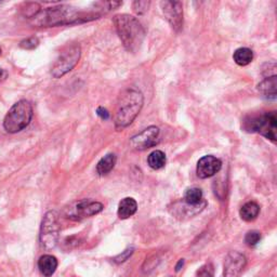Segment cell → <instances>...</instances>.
<instances>
[{"mask_svg": "<svg viewBox=\"0 0 277 277\" xmlns=\"http://www.w3.org/2000/svg\"><path fill=\"white\" fill-rule=\"evenodd\" d=\"M100 14L92 12H83L76 10L70 6H59L48 8L44 11L39 12L34 19V24L43 27H52L67 24H75V23L88 22L98 19Z\"/></svg>", "mask_w": 277, "mask_h": 277, "instance_id": "cell-1", "label": "cell"}, {"mask_svg": "<svg viewBox=\"0 0 277 277\" xmlns=\"http://www.w3.org/2000/svg\"><path fill=\"white\" fill-rule=\"evenodd\" d=\"M144 98L137 89H126L122 92L117 101L114 124L117 130H123L132 124L140 114L143 106Z\"/></svg>", "mask_w": 277, "mask_h": 277, "instance_id": "cell-2", "label": "cell"}, {"mask_svg": "<svg viewBox=\"0 0 277 277\" xmlns=\"http://www.w3.org/2000/svg\"><path fill=\"white\" fill-rule=\"evenodd\" d=\"M113 21L125 48L129 52H137L145 36L141 23L129 14H117Z\"/></svg>", "mask_w": 277, "mask_h": 277, "instance_id": "cell-3", "label": "cell"}, {"mask_svg": "<svg viewBox=\"0 0 277 277\" xmlns=\"http://www.w3.org/2000/svg\"><path fill=\"white\" fill-rule=\"evenodd\" d=\"M34 110L31 103L21 100L12 105L4 120V128L8 133H18L24 130L30 124Z\"/></svg>", "mask_w": 277, "mask_h": 277, "instance_id": "cell-4", "label": "cell"}, {"mask_svg": "<svg viewBox=\"0 0 277 277\" xmlns=\"http://www.w3.org/2000/svg\"><path fill=\"white\" fill-rule=\"evenodd\" d=\"M244 129L248 132L260 133L261 136L275 142L277 130L276 112H267L258 116L247 117L244 122Z\"/></svg>", "mask_w": 277, "mask_h": 277, "instance_id": "cell-5", "label": "cell"}, {"mask_svg": "<svg viewBox=\"0 0 277 277\" xmlns=\"http://www.w3.org/2000/svg\"><path fill=\"white\" fill-rule=\"evenodd\" d=\"M82 54V49L79 45L68 46L63 50L58 60L55 61L51 68V75L54 78H61L70 72L79 62Z\"/></svg>", "mask_w": 277, "mask_h": 277, "instance_id": "cell-6", "label": "cell"}, {"mask_svg": "<svg viewBox=\"0 0 277 277\" xmlns=\"http://www.w3.org/2000/svg\"><path fill=\"white\" fill-rule=\"evenodd\" d=\"M60 226L58 223V213L55 211L47 212L41 227V244L42 247L50 250L58 244Z\"/></svg>", "mask_w": 277, "mask_h": 277, "instance_id": "cell-7", "label": "cell"}, {"mask_svg": "<svg viewBox=\"0 0 277 277\" xmlns=\"http://www.w3.org/2000/svg\"><path fill=\"white\" fill-rule=\"evenodd\" d=\"M103 210V205L99 202L88 200L79 201L66 209V217L72 220H82L96 216Z\"/></svg>", "mask_w": 277, "mask_h": 277, "instance_id": "cell-8", "label": "cell"}, {"mask_svg": "<svg viewBox=\"0 0 277 277\" xmlns=\"http://www.w3.org/2000/svg\"><path fill=\"white\" fill-rule=\"evenodd\" d=\"M158 138H160V128L156 126H151L138 133L137 136L132 137L130 144L138 151H144V149L155 146L158 143Z\"/></svg>", "mask_w": 277, "mask_h": 277, "instance_id": "cell-9", "label": "cell"}, {"mask_svg": "<svg viewBox=\"0 0 277 277\" xmlns=\"http://www.w3.org/2000/svg\"><path fill=\"white\" fill-rule=\"evenodd\" d=\"M162 10L171 27L179 31L183 25V7L179 2H162Z\"/></svg>", "mask_w": 277, "mask_h": 277, "instance_id": "cell-10", "label": "cell"}, {"mask_svg": "<svg viewBox=\"0 0 277 277\" xmlns=\"http://www.w3.org/2000/svg\"><path fill=\"white\" fill-rule=\"evenodd\" d=\"M222 167V162L215 156H204L197 163L196 172L201 179H207L218 173Z\"/></svg>", "mask_w": 277, "mask_h": 277, "instance_id": "cell-11", "label": "cell"}, {"mask_svg": "<svg viewBox=\"0 0 277 277\" xmlns=\"http://www.w3.org/2000/svg\"><path fill=\"white\" fill-rule=\"evenodd\" d=\"M245 265H246V258L242 253L237 251L228 253L224 263V277H240Z\"/></svg>", "mask_w": 277, "mask_h": 277, "instance_id": "cell-12", "label": "cell"}, {"mask_svg": "<svg viewBox=\"0 0 277 277\" xmlns=\"http://www.w3.org/2000/svg\"><path fill=\"white\" fill-rule=\"evenodd\" d=\"M138 210V204L131 197H126L118 205L117 215L122 220L132 217Z\"/></svg>", "mask_w": 277, "mask_h": 277, "instance_id": "cell-13", "label": "cell"}, {"mask_svg": "<svg viewBox=\"0 0 277 277\" xmlns=\"http://www.w3.org/2000/svg\"><path fill=\"white\" fill-rule=\"evenodd\" d=\"M58 260L51 255H45L38 260V268L45 276H51L57 271Z\"/></svg>", "mask_w": 277, "mask_h": 277, "instance_id": "cell-14", "label": "cell"}, {"mask_svg": "<svg viewBox=\"0 0 277 277\" xmlns=\"http://www.w3.org/2000/svg\"><path fill=\"white\" fill-rule=\"evenodd\" d=\"M276 87H277L276 76H271V77L266 78L265 81H263L261 84H259L258 90L261 93H262L264 97H266L267 99L275 100V98H276Z\"/></svg>", "mask_w": 277, "mask_h": 277, "instance_id": "cell-15", "label": "cell"}, {"mask_svg": "<svg viewBox=\"0 0 277 277\" xmlns=\"http://www.w3.org/2000/svg\"><path fill=\"white\" fill-rule=\"evenodd\" d=\"M116 165V155L107 154L97 165V172L99 176H106L107 173L112 171Z\"/></svg>", "mask_w": 277, "mask_h": 277, "instance_id": "cell-16", "label": "cell"}, {"mask_svg": "<svg viewBox=\"0 0 277 277\" xmlns=\"http://www.w3.org/2000/svg\"><path fill=\"white\" fill-rule=\"evenodd\" d=\"M259 212H260L259 205L256 204L255 202H249L243 206L240 211V215L244 221L250 222V221H253L259 216Z\"/></svg>", "mask_w": 277, "mask_h": 277, "instance_id": "cell-17", "label": "cell"}, {"mask_svg": "<svg viewBox=\"0 0 277 277\" xmlns=\"http://www.w3.org/2000/svg\"><path fill=\"white\" fill-rule=\"evenodd\" d=\"M233 60L237 65L247 66L253 60V52L249 48H239L233 54Z\"/></svg>", "mask_w": 277, "mask_h": 277, "instance_id": "cell-18", "label": "cell"}, {"mask_svg": "<svg viewBox=\"0 0 277 277\" xmlns=\"http://www.w3.org/2000/svg\"><path fill=\"white\" fill-rule=\"evenodd\" d=\"M147 163L152 169H162L166 165V155L162 151H154L148 155Z\"/></svg>", "mask_w": 277, "mask_h": 277, "instance_id": "cell-19", "label": "cell"}, {"mask_svg": "<svg viewBox=\"0 0 277 277\" xmlns=\"http://www.w3.org/2000/svg\"><path fill=\"white\" fill-rule=\"evenodd\" d=\"M203 201V191L199 187L188 188L184 195V202L189 206H197Z\"/></svg>", "mask_w": 277, "mask_h": 277, "instance_id": "cell-20", "label": "cell"}, {"mask_svg": "<svg viewBox=\"0 0 277 277\" xmlns=\"http://www.w3.org/2000/svg\"><path fill=\"white\" fill-rule=\"evenodd\" d=\"M23 14H24V17L26 18H35L36 15L41 12V6L36 3H30V4H26L24 9H22Z\"/></svg>", "mask_w": 277, "mask_h": 277, "instance_id": "cell-21", "label": "cell"}, {"mask_svg": "<svg viewBox=\"0 0 277 277\" xmlns=\"http://www.w3.org/2000/svg\"><path fill=\"white\" fill-rule=\"evenodd\" d=\"M39 46V39L37 37H29L20 43V47L25 50H34Z\"/></svg>", "mask_w": 277, "mask_h": 277, "instance_id": "cell-22", "label": "cell"}, {"mask_svg": "<svg viewBox=\"0 0 277 277\" xmlns=\"http://www.w3.org/2000/svg\"><path fill=\"white\" fill-rule=\"evenodd\" d=\"M261 240V234L258 231H250L245 236V243L248 246H256Z\"/></svg>", "mask_w": 277, "mask_h": 277, "instance_id": "cell-23", "label": "cell"}, {"mask_svg": "<svg viewBox=\"0 0 277 277\" xmlns=\"http://www.w3.org/2000/svg\"><path fill=\"white\" fill-rule=\"evenodd\" d=\"M213 275H215V268L211 263L203 265L197 272V277H213Z\"/></svg>", "mask_w": 277, "mask_h": 277, "instance_id": "cell-24", "label": "cell"}, {"mask_svg": "<svg viewBox=\"0 0 277 277\" xmlns=\"http://www.w3.org/2000/svg\"><path fill=\"white\" fill-rule=\"evenodd\" d=\"M149 5H151V3L149 2H134L133 3V11L139 15L144 14L148 10Z\"/></svg>", "mask_w": 277, "mask_h": 277, "instance_id": "cell-25", "label": "cell"}, {"mask_svg": "<svg viewBox=\"0 0 277 277\" xmlns=\"http://www.w3.org/2000/svg\"><path fill=\"white\" fill-rule=\"evenodd\" d=\"M132 252H133V249H127L123 252V255H120L118 257L115 258V261L118 263H121V262H124V261H126L127 259H128L131 255H132Z\"/></svg>", "mask_w": 277, "mask_h": 277, "instance_id": "cell-26", "label": "cell"}, {"mask_svg": "<svg viewBox=\"0 0 277 277\" xmlns=\"http://www.w3.org/2000/svg\"><path fill=\"white\" fill-rule=\"evenodd\" d=\"M97 115L101 118V120H103V121H107L108 118H109L108 110H107L106 108H104V107H102V106L98 107V109H97Z\"/></svg>", "mask_w": 277, "mask_h": 277, "instance_id": "cell-27", "label": "cell"}, {"mask_svg": "<svg viewBox=\"0 0 277 277\" xmlns=\"http://www.w3.org/2000/svg\"><path fill=\"white\" fill-rule=\"evenodd\" d=\"M7 76H8V73L6 72V70L0 68V83H2L3 81H5V79L7 78Z\"/></svg>", "mask_w": 277, "mask_h": 277, "instance_id": "cell-28", "label": "cell"}, {"mask_svg": "<svg viewBox=\"0 0 277 277\" xmlns=\"http://www.w3.org/2000/svg\"><path fill=\"white\" fill-rule=\"evenodd\" d=\"M183 264H184V260L182 259V260H180V261H179V263L177 264V266H176V271H177V272H179V271L181 270V266H183Z\"/></svg>", "mask_w": 277, "mask_h": 277, "instance_id": "cell-29", "label": "cell"}, {"mask_svg": "<svg viewBox=\"0 0 277 277\" xmlns=\"http://www.w3.org/2000/svg\"><path fill=\"white\" fill-rule=\"evenodd\" d=\"M0 55H2V48H0Z\"/></svg>", "mask_w": 277, "mask_h": 277, "instance_id": "cell-30", "label": "cell"}]
</instances>
